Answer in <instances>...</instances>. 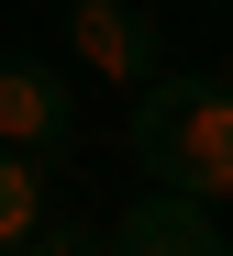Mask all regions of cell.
<instances>
[{
    "label": "cell",
    "mask_w": 233,
    "mask_h": 256,
    "mask_svg": "<svg viewBox=\"0 0 233 256\" xmlns=\"http://www.w3.org/2000/svg\"><path fill=\"white\" fill-rule=\"evenodd\" d=\"M122 145L156 190H189V200H233V56L200 78H156L133 90L122 112Z\"/></svg>",
    "instance_id": "6da1fadb"
},
{
    "label": "cell",
    "mask_w": 233,
    "mask_h": 256,
    "mask_svg": "<svg viewBox=\"0 0 233 256\" xmlns=\"http://www.w3.org/2000/svg\"><path fill=\"white\" fill-rule=\"evenodd\" d=\"M100 256H233V234H222V200H189V190L145 178V200L100 234Z\"/></svg>",
    "instance_id": "3957f363"
},
{
    "label": "cell",
    "mask_w": 233,
    "mask_h": 256,
    "mask_svg": "<svg viewBox=\"0 0 233 256\" xmlns=\"http://www.w3.org/2000/svg\"><path fill=\"white\" fill-rule=\"evenodd\" d=\"M67 45H78V67L100 78V90H156L167 78V22L145 12V0H78L67 12Z\"/></svg>",
    "instance_id": "7a4b0ae2"
},
{
    "label": "cell",
    "mask_w": 233,
    "mask_h": 256,
    "mask_svg": "<svg viewBox=\"0 0 233 256\" xmlns=\"http://www.w3.org/2000/svg\"><path fill=\"white\" fill-rule=\"evenodd\" d=\"M33 256H100V245H89V234H78V223H67V234H44V245H33Z\"/></svg>",
    "instance_id": "8992f818"
},
{
    "label": "cell",
    "mask_w": 233,
    "mask_h": 256,
    "mask_svg": "<svg viewBox=\"0 0 233 256\" xmlns=\"http://www.w3.org/2000/svg\"><path fill=\"white\" fill-rule=\"evenodd\" d=\"M44 234H67L56 156H33V145H0V256H33Z\"/></svg>",
    "instance_id": "5b68a950"
},
{
    "label": "cell",
    "mask_w": 233,
    "mask_h": 256,
    "mask_svg": "<svg viewBox=\"0 0 233 256\" xmlns=\"http://www.w3.org/2000/svg\"><path fill=\"white\" fill-rule=\"evenodd\" d=\"M78 90H67V67H44V56H0V145H33V156H67L78 145Z\"/></svg>",
    "instance_id": "277c9868"
}]
</instances>
